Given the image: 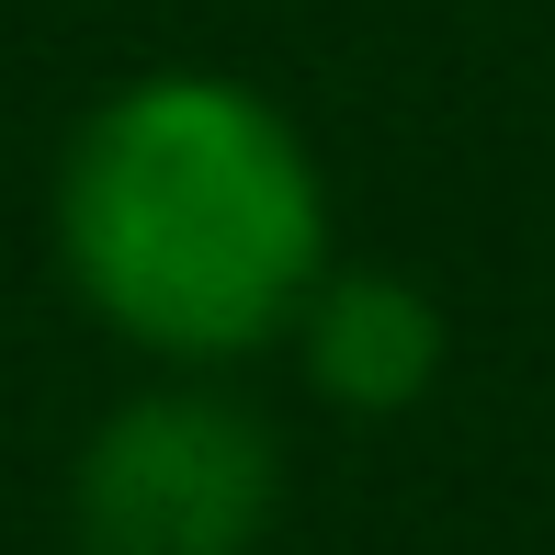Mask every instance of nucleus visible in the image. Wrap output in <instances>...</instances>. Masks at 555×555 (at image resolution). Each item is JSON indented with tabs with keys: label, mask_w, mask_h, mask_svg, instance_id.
<instances>
[{
	"label": "nucleus",
	"mask_w": 555,
	"mask_h": 555,
	"mask_svg": "<svg viewBox=\"0 0 555 555\" xmlns=\"http://www.w3.org/2000/svg\"><path fill=\"white\" fill-rule=\"evenodd\" d=\"M295 340H307L318 397H330V409H363V420L420 409L431 374H442V307L409 272H318Z\"/></svg>",
	"instance_id": "7ed1b4c3"
},
{
	"label": "nucleus",
	"mask_w": 555,
	"mask_h": 555,
	"mask_svg": "<svg viewBox=\"0 0 555 555\" xmlns=\"http://www.w3.org/2000/svg\"><path fill=\"white\" fill-rule=\"evenodd\" d=\"M80 555H249L272 533V431L227 397H137L80 453Z\"/></svg>",
	"instance_id": "f03ea898"
},
{
	"label": "nucleus",
	"mask_w": 555,
	"mask_h": 555,
	"mask_svg": "<svg viewBox=\"0 0 555 555\" xmlns=\"http://www.w3.org/2000/svg\"><path fill=\"white\" fill-rule=\"evenodd\" d=\"M57 249L125 340L227 363L307 318L330 272L318 159L249 80L159 68L80 125L57 170Z\"/></svg>",
	"instance_id": "f257e3e1"
}]
</instances>
